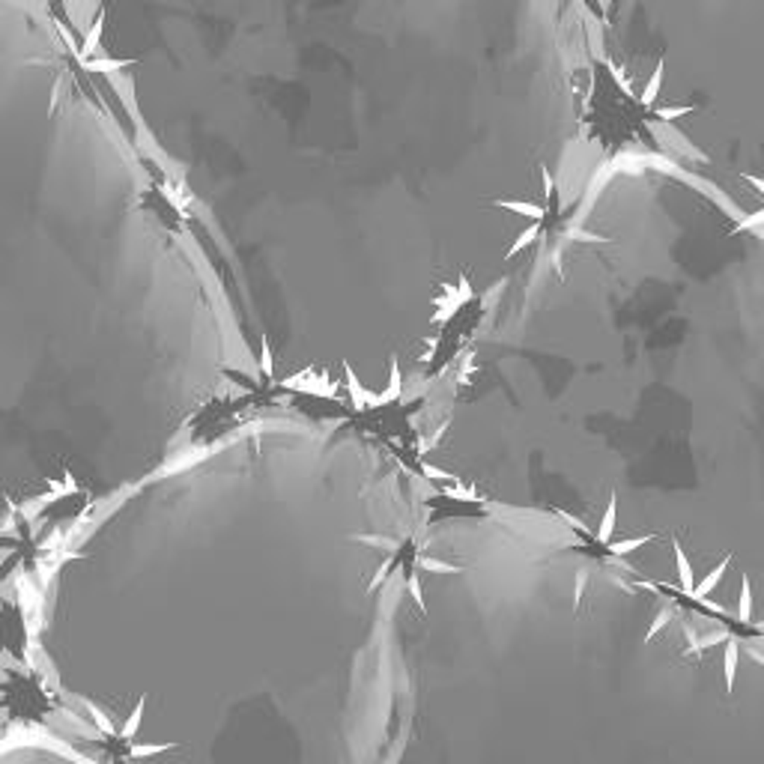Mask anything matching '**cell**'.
I'll list each match as a JSON object with an SVG mask.
<instances>
[{"instance_id": "6da1fadb", "label": "cell", "mask_w": 764, "mask_h": 764, "mask_svg": "<svg viewBox=\"0 0 764 764\" xmlns=\"http://www.w3.org/2000/svg\"><path fill=\"white\" fill-rule=\"evenodd\" d=\"M672 549H675V565H678V576H681V586L684 591H695V579H693V565H690V558L684 556V549L678 541H672Z\"/></svg>"}, {"instance_id": "7a4b0ae2", "label": "cell", "mask_w": 764, "mask_h": 764, "mask_svg": "<svg viewBox=\"0 0 764 764\" xmlns=\"http://www.w3.org/2000/svg\"><path fill=\"white\" fill-rule=\"evenodd\" d=\"M728 565H732V556H728V558H723V561H720V565H716V567H714L711 573H707V576H705V579L699 582V586H695V591H693V597H699V600H702V597H705V594H711V591L716 588V582H720V579H723V573L728 570Z\"/></svg>"}, {"instance_id": "3957f363", "label": "cell", "mask_w": 764, "mask_h": 764, "mask_svg": "<svg viewBox=\"0 0 764 764\" xmlns=\"http://www.w3.org/2000/svg\"><path fill=\"white\" fill-rule=\"evenodd\" d=\"M496 206H504V209H511V212H520V215H529L535 221H541L544 218V209L537 206V204H529V200H496Z\"/></svg>"}, {"instance_id": "277c9868", "label": "cell", "mask_w": 764, "mask_h": 764, "mask_svg": "<svg viewBox=\"0 0 764 764\" xmlns=\"http://www.w3.org/2000/svg\"><path fill=\"white\" fill-rule=\"evenodd\" d=\"M537 233H541V221H535L532 227H525L520 236H516V242L511 245L508 254H504V257H508V260H511V257H516V254H520V251L525 248V245H532V242H535V236H537Z\"/></svg>"}, {"instance_id": "5b68a950", "label": "cell", "mask_w": 764, "mask_h": 764, "mask_svg": "<svg viewBox=\"0 0 764 764\" xmlns=\"http://www.w3.org/2000/svg\"><path fill=\"white\" fill-rule=\"evenodd\" d=\"M344 370H346V385H350L353 403H355L358 409H362V406H367V403H370V391H365L362 385H358V379H355V374H353V367H350V365H346Z\"/></svg>"}, {"instance_id": "8992f818", "label": "cell", "mask_w": 764, "mask_h": 764, "mask_svg": "<svg viewBox=\"0 0 764 764\" xmlns=\"http://www.w3.org/2000/svg\"><path fill=\"white\" fill-rule=\"evenodd\" d=\"M737 615H740V621H749L752 618V588H749V579L744 576L740 579V600H737Z\"/></svg>"}, {"instance_id": "52a82bcc", "label": "cell", "mask_w": 764, "mask_h": 764, "mask_svg": "<svg viewBox=\"0 0 764 764\" xmlns=\"http://www.w3.org/2000/svg\"><path fill=\"white\" fill-rule=\"evenodd\" d=\"M615 496L609 499V508H606V514H603V523H600V532H597V537L603 544H609L612 541V532H615V514H618V508H615Z\"/></svg>"}, {"instance_id": "ba28073f", "label": "cell", "mask_w": 764, "mask_h": 764, "mask_svg": "<svg viewBox=\"0 0 764 764\" xmlns=\"http://www.w3.org/2000/svg\"><path fill=\"white\" fill-rule=\"evenodd\" d=\"M735 675H737V642H728L726 645V687H728V693L735 687Z\"/></svg>"}, {"instance_id": "9c48e42d", "label": "cell", "mask_w": 764, "mask_h": 764, "mask_svg": "<svg viewBox=\"0 0 764 764\" xmlns=\"http://www.w3.org/2000/svg\"><path fill=\"white\" fill-rule=\"evenodd\" d=\"M654 541V535H642V537H630V541H618V544H609V549L615 556H627V553H633V549H639V546H645V544H651Z\"/></svg>"}, {"instance_id": "30bf717a", "label": "cell", "mask_w": 764, "mask_h": 764, "mask_svg": "<svg viewBox=\"0 0 764 764\" xmlns=\"http://www.w3.org/2000/svg\"><path fill=\"white\" fill-rule=\"evenodd\" d=\"M143 705H147V699H138L134 711L129 714L126 726H122V737H134V732H138V726H141V716H143Z\"/></svg>"}, {"instance_id": "8fae6325", "label": "cell", "mask_w": 764, "mask_h": 764, "mask_svg": "<svg viewBox=\"0 0 764 764\" xmlns=\"http://www.w3.org/2000/svg\"><path fill=\"white\" fill-rule=\"evenodd\" d=\"M400 395V365H397V358L391 362V376H388V388H385V395H382V403H388V400H395Z\"/></svg>"}, {"instance_id": "7c38bea8", "label": "cell", "mask_w": 764, "mask_h": 764, "mask_svg": "<svg viewBox=\"0 0 764 764\" xmlns=\"http://www.w3.org/2000/svg\"><path fill=\"white\" fill-rule=\"evenodd\" d=\"M260 367H263V374H266V376H272V374H275V362H272V350H269V341H266V338L260 341Z\"/></svg>"}, {"instance_id": "4fadbf2b", "label": "cell", "mask_w": 764, "mask_h": 764, "mask_svg": "<svg viewBox=\"0 0 764 764\" xmlns=\"http://www.w3.org/2000/svg\"><path fill=\"white\" fill-rule=\"evenodd\" d=\"M660 81H663V66H657L654 78H651V81H648V87H645V96H642V102H645V105H651V102H654V96H657V90H660Z\"/></svg>"}, {"instance_id": "5bb4252c", "label": "cell", "mask_w": 764, "mask_h": 764, "mask_svg": "<svg viewBox=\"0 0 764 764\" xmlns=\"http://www.w3.org/2000/svg\"><path fill=\"white\" fill-rule=\"evenodd\" d=\"M669 618H672V609H663V612H660V615L654 618V621H651V630L645 633V639H648V642H651V639H654V636H657V633L663 630V627L669 624Z\"/></svg>"}, {"instance_id": "9a60e30c", "label": "cell", "mask_w": 764, "mask_h": 764, "mask_svg": "<svg viewBox=\"0 0 764 764\" xmlns=\"http://www.w3.org/2000/svg\"><path fill=\"white\" fill-rule=\"evenodd\" d=\"M395 565H397V558H388V561H385V565H382V567L376 570V576H374V582H370V591H376V588L382 586V582H385V579H388V573H391V570H395Z\"/></svg>"}, {"instance_id": "2e32d148", "label": "cell", "mask_w": 764, "mask_h": 764, "mask_svg": "<svg viewBox=\"0 0 764 764\" xmlns=\"http://www.w3.org/2000/svg\"><path fill=\"white\" fill-rule=\"evenodd\" d=\"M421 567L424 570H436V573H454L457 570V567L445 565V561H439V558H421Z\"/></svg>"}, {"instance_id": "e0dca14e", "label": "cell", "mask_w": 764, "mask_h": 764, "mask_svg": "<svg viewBox=\"0 0 764 764\" xmlns=\"http://www.w3.org/2000/svg\"><path fill=\"white\" fill-rule=\"evenodd\" d=\"M174 744H141V747H134L132 749V756H153V752H164V749H171Z\"/></svg>"}, {"instance_id": "ac0fdd59", "label": "cell", "mask_w": 764, "mask_h": 764, "mask_svg": "<svg viewBox=\"0 0 764 764\" xmlns=\"http://www.w3.org/2000/svg\"><path fill=\"white\" fill-rule=\"evenodd\" d=\"M409 594H412V600H415V603H418V609L424 612V597H421V582H418V576H415V573H412V576H409Z\"/></svg>"}, {"instance_id": "d6986e66", "label": "cell", "mask_w": 764, "mask_h": 764, "mask_svg": "<svg viewBox=\"0 0 764 764\" xmlns=\"http://www.w3.org/2000/svg\"><path fill=\"white\" fill-rule=\"evenodd\" d=\"M761 221H764V209H758V212H756V215H749V218H744V221H740V224H737V227H735L732 233H740V230H747V227H756V224H761Z\"/></svg>"}, {"instance_id": "ffe728a7", "label": "cell", "mask_w": 764, "mask_h": 764, "mask_svg": "<svg viewBox=\"0 0 764 764\" xmlns=\"http://www.w3.org/2000/svg\"><path fill=\"white\" fill-rule=\"evenodd\" d=\"M424 475H427V478H436V481H454V475H448V472L436 469V466H430V463H424Z\"/></svg>"}, {"instance_id": "44dd1931", "label": "cell", "mask_w": 764, "mask_h": 764, "mask_svg": "<svg viewBox=\"0 0 764 764\" xmlns=\"http://www.w3.org/2000/svg\"><path fill=\"white\" fill-rule=\"evenodd\" d=\"M87 711H90V714H93V716H96V723H99V728H102V732H108V735H111V732H114V726H111V723L105 720V714H102V711H96V707H93V705H87Z\"/></svg>"}, {"instance_id": "7402d4cb", "label": "cell", "mask_w": 764, "mask_h": 764, "mask_svg": "<svg viewBox=\"0 0 764 764\" xmlns=\"http://www.w3.org/2000/svg\"><path fill=\"white\" fill-rule=\"evenodd\" d=\"M693 108H663V111H657V114L663 117V120H675V117H684V114H690Z\"/></svg>"}, {"instance_id": "603a6c76", "label": "cell", "mask_w": 764, "mask_h": 764, "mask_svg": "<svg viewBox=\"0 0 764 764\" xmlns=\"http://www.w3.org/2000/svg\"><path fill=\"white\" fill-rule=\"evenodd\" d=\"M586 579H588L586 570H579V573H576V597H573V603L582 600V591H586Z\"/></svg>"}, {"instance_id": "cb8c5ba5", "label": "cell", "mask_w": 764, "mask_h": 764, "mask_svg": "<svg viewBox=\"0 0 764 764\" xmlns=\"http://www.w3.org/2000/svg\"><path fill=\"white\" fill-rule=\"evenodd\" d=\"M744 179H747V183H752V185H756V188L761 191V194H764V179H761V176H752V174H744Z\"/></svg>"}, {"instance_id": "d4e9b609", "label": "cell", "mask_w": 764, "mask_h": 764, "mask_svg": "<svg viewBox=\"0 0 764 764\" xmlns=\"http://www.w3.org/2000/svg\"><path fill=\"white\" fill-rule=\"evenodd\" d=\"M544 188H546V191H544L546 197L553 194V176H549V171H544Z\"/></svg>"}, {"instance_id": "484cf974", "label": "cell", "mask_w": 764, "mask_h": 764, "mask_svg": "<svg viewBox=\"0 0 764 764\" xmlns=\"http://www.w3.org/2000/svg\"><path fill=\"white\" fill-rule=\"evenodd\" d=\"M758 630H761V633H764V621H761V624H758Z\"/></svg>"}]
</instances>
